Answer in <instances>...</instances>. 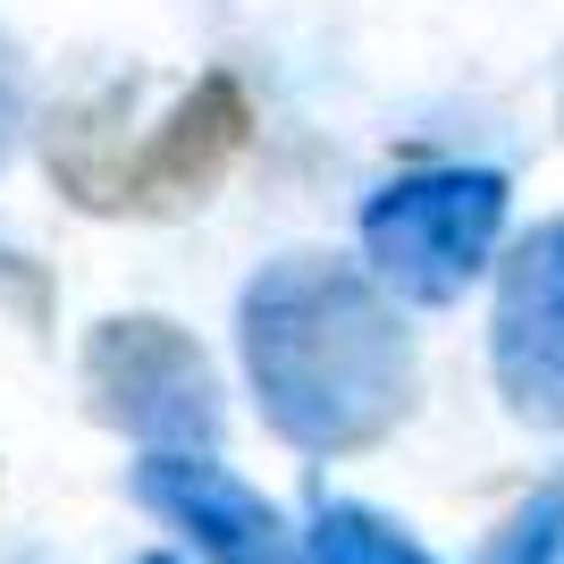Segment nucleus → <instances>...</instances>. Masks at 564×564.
<instances>
[{"label": "nucleus", "instance_id": "nucleus-1", "mask_svg": "<svg viewBox=\"0 0 564 564\" xmlns=\"http://www.w3.org/2000/svg\"><path fill=\"white\" fill-rule=\"evenodd\" d=\"M236 329H245V371H253L270 430L304 455L371 447L413 404L404 321L362 261H337V253L270 261L245 286Z\"/></svg>", "mask_w": 564, "mask_h": 564}, {"label": "nucleus", "instance_id": "nucleus-2", "mask_svg": "<svg viewBox=\"0 0 564 564\" xmlns=\"http://www.w3.org/2000/svg\"><path fill=\"white\" fill-rule=\"evenodd\" d=\"M245 135H253V101H245V85L228 68H212V76H194L186 94L169 101V118L135 143L101 118V101L68 110L51 127V177L85 212H194L228 177Z\"/></svg>", "mask_w": 564, "mask_h": 564}, {"label": "nucleus", "instance_id": "nucleus-3", "mask_svg": "<svg viewBox=\"0 0 564 564\" xmlns=\"http://www.w3.org/2000/svg\"><path fill=\"white\" fill-rule=\"evenodd\" d=\"M497 236H506L497 169H404L362 203L371 279L404 304H455L497 261Z\"/></svg>", "mask_w": 564, "mask_h": 564}, {"label": "nucleus", "instance_id": "nucleus-4", "mask_svg": "<svg viewBox=\"0 0 564 564\" xmlns=\"http://www.w3.org/2000/svg\"><path fill=\"white\" fill-rule=\"evenodd\" d=\"M85 397L110 430L143 438L152 455H212L219 438V379L212 354L177 321H101L85 337Z\"/></svg>", "mask_w": 564, "mask_h": 564}, {"label": "nucleus", "instance_id": "nucleus-5", "mask_svg": "<svg viewBox=\"0 0 564 564\" xmlns=\"http://www.w3.org/2000/svg\"><path fill=\"white\" fill-rule=\"evenodd\" d=\"M497 388L522 422L564 430V219L531 228L497 261V321H489Z\"/></svg>", "mask_w": 564, "mask_h": 564}, {"label": "nucleus", "instance_id": "nucleus-6", "mask_svg": "<svg viewBox=\"0 0 564 564\" xmlns=\"http://www.w3.org/2000/svg\"><path fill=\"white\" fill-rule=\"evenodd\" d=\"M135 497L169 531H186L212 564H295V540H286L279 506L253 480H236L219 455H143Z\"/></svg>", "mask_w": 564, "mask_h": 564}, {"label": "nucleus", "instance_id": "nucleus-7", "mask_svg": "<svg viewBox=\"0 0 564 564\" xmlns=\"http://www.w3.org/2000/svg\"><path fill=\"white\" fill-rule=\"evenodd\" d=\"M304 564H438L404 522L354 506V497H321L304 531Z\"/></svg>", "mask_w": 564, "mask_h": 564}, {"label": "nucleus", "instance_id": "nucleus-8", "mask_svg": "<svg viewBox=\"0 0 564 564\" xmlns=\"http://www.w3.org/2000/svg\"><path fill=\"white\" fill-rule=\"evenodd\" d=\"M480 564H564V471L497 522L489 547H480Z\"/></svg>", "mask_w": 564, "mask_h": 564}, {"label": "nucleus", "instance_id": "nucleus-9", "mask_svg": "<svg viewBox=\"0 0 564 564\" xmlns=\"http://www.w3.org/2000/svg\"><path fill=\"white\" fill-rule=\"evenodd\" d=\"M18 127H25V76H18V51H9V34H0V161H9Z\"/></svg>", "mask_w": 564, "mask_h": 564}, {"label": "nucleus", "instance_id": "nucleus-10", "mask_svg": "<svg viewBox=\"0 0 564 564\" xmlns=\"http://www.w3.org/2000/svg\"><path fill=\"white\" fill-rule=\"evenodd\" d=\"M143 564H177V556H143Z\"/></svg>", "mask_w": 564, "mask_h": 564}]
</instances>
